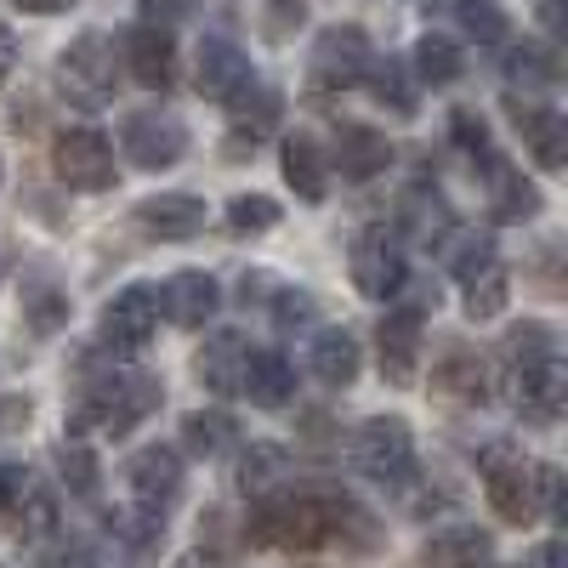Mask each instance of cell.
<instances>
[{
	"label": "cell",
	"mask_w": 568,
	"mask_h": 568,
	"mask_svg": "<svg viewBox=\"0 0 568 568\" xmlns=\"http://www.w3.org/2000/svg\"><path fill=\"white\" fill-rule=\"evenodd\" d=\"M284 182H291L296 200H307V205H324V194H329V165H324L318 142L307 131L284 136Z\"/></svg>",
	"instance_id": "26"
},
{
	"label": "cell",
	"mask_w": 568,
	"mask_h": 568,
	"mask_svg": "<svg viewBox=\"0 0 568 568\" xmlns=\"http://www.w3.org/2000/svg\"><path fill=\"white\" fill-rule=\"evenodd\" d=\"M500 375H524V369H546L557 358V329L540 324V318H524V324H511L506 336H500Z\"/></svg>",
	"instance_id": "25"
},
{
	"label": "cell",
	"mask_w": 568,
	"mask_h": 568,
	"mask_svg": "<svg viewBox=\"0 0 568 568\" xmlns=\"http://www.w3.org/2000/svg\"><path fill=\"white\" fill-rule=\"evenodd\" d=\"M233 114V136H227V154H256L262 142L273 136V125H278V114H284V98L267 85V80H256L240 103L227 109Z\"/></svg>",
	"instance_id": "21"
},
{
	"label": "cell",
	"mask_w": 568,
	"mask_h": 568,
	"mask_svg": "<svg viewBox=\"0 0 568 568\" xmlns=\"http://www.w3.org/2000/svg\"><path fill=\"white\" fill-rule=\"evenodd\" d=\"M284 471H291V455H284L278 444H267V438H256V444L240 449V471H233V478H240V489L251 500H262L284 484Z\"/></svg>",
	"instance_id": "29"
},
{
	"label": "cell",
	"mask_w": 568,
	"mask_h": 568,
	"mask_svg": "<svg viewBox=\"0 0 568 568\" xmlns=\"http://www.w3.org/2000/svg\"><path fill=\"white\" fill-rule=\"evenodd\" d=\"M489 562H495V540L484 529H444L420 551V568H489Z\"/></svg>",
	"instance_id": "27"
},
{
	"label": "cell",
	"mask_w": 568,
	"mask_h": 568,
	"mask_svg": "<svg viewBox=\"0 0 568 568\" xmlns=\"http://www.w3.org/2000/svg\"><path fill=\"white\" fill-rule=\"evenodd\" d=\"M318 318V302L307 291H273V324L278 329H307Z\"/></svg>",
	"instance_id": "44"
},
{
	"label": "cell",
	"mask_w": 568,
	"mask_h": 568,
	"mask_svg": "<svg viewBox=\"0 0 568 568\" xmlns=\"http://www.w3.org/2000/svg\"><path fill=\"white\" fill-rule=\"evenodd\" d=\"M540 23H546L551 34H562V29H568V12H562V0H540Z\"/></svg>",
	"instance_id": "50"
},
{
	"label": "cell",
	"mask_w": 568,
	"mask_h": 568,
	"mask_svg": "<svg viewBox=\"0 0 568 568\" xmlns=\"http://www.w3.org/2000/svg\"><path fill=\"white\" fill-rule=\"evenodd\" d=\"M52 165H58V182L74 187V194H109L114 187V149H109V136L103 131H91V125H69L58 131L52 142Z\"/></svg>",
	"instance_id": "6"
},
{
	"label": "cell",
	"mask_w": 568,
	"mask_h": 568,
	"mask_svg": "<svg viewBox=\"0 0 568 568\" xmlns=\"http://www.w3.org/2000/svg\"><path fill=\"white\" fill-rule=\"evenodd\" d=\"M131 216L160 245H182V240H200L205 233V200H194V194H154V200H142Z\"/></svg>",
	"instance_id": "15"
},
{
	"label": "cell",
	"mask_w": 568,
	"mask_h": 568,
	"mask_svg": "<svg viewBox=\"0 0 568 568\" xmlns=\"http://www.w3.org/2000/svg\"><path fill=\"white\" fill-rule=\"evenodd\" d=\"M125 484H131L136 506L165 511V506L182 495V449H171V444H149V449H136V455H131V466H125Z\"/></svg>",
	"instance_id": "14"
},
{
	"label": "cell",
	"mask_w": 568,
	"mask_h": 568,
	"mask_svg": "<svg viewBox=\"0 0 568 568\" xmlns=\"http://www.w3.org/2000/svg\"><path fill=\"white\" fill-rule=\"evenodd\" d=\"M165 7H171V12H182V7H194V0H165Z\"/></svg>",
	"instance_id": "51"
},
{
	"label": "cell",
	"mask_w": 568,
	"mask_h": 568,
	"mask_svg": "<svg viewBox=\"0 0 568 568\" xmlns=\"http://www.w3.org/2000/svg\"><path fill=\"white\" fill-rule=\"evenodd\" d=\"M58 91L85 109V114H98L114 103V91H120V52H114V40L103 29H85L63 45V58H58Z\"/></svg>",
	"instance_id": "3"
},
{
	"label": "cell",
	"mask_w": 568,
	"mask_h": 568,
	"mask_svg": "<svg viewBox=\"0 0 568 568\" xmlns=\"http://www.w3.org/2000/svg\"><path fill=\"white\" fill-rule=\"evenodd\" d=\"M358 364L364 358H358V336H353V329H318L313 347H307V369L318 375L329 393L353 387L358 382Z\"/></svg>",
	"instance_id": "24"
},
{
	"label": "cell",
	"mask_w": 568,
	"mask_h": 568,
	"mask_svg": "<svg viewBox=\"0 0 568 568\" xmlns=\"http://www.w3.org/2000/svg\"><path fill=\"white\" fill-rule=\"evenodd\" d=\"M7 517H12L18 540H45V535H58V495L45 489V484H29Z\"/></svg>",
	"instance_id": "34"
},
{
	"label": "cell",
	"mask_w": 568,
	"mask_h": 568,
	"mask_svg": "<svg viewBox=\"0 0 568 568\" xmlns=\"http://www.w3.org/2000/svg\"><path fill=\"white\" fill-rule=\"evenodd\" d=\"M489 262H500L495 245H489V233H460V240L449 245V273H455V284H466L471 273H484Z\"/></svg>",
	"instance_id": "43"
},
{
	"label": "cell",
	"mask_w": 568,
	"mask_h": 568,
	"mask_svg": "<svg viewBox=\"0 0 568 568\" xmlns=\"http://www.w3.org/2000/svg\"><path fill=\"white\" fill-rule=\"evenodd\" d=\"M375 63V45L358 23H329L318 40H313V58H307V74L318 91H347V85H364Z\"/></svg>",
	"instance_id": "7"
},
{
	"label": "cell",
	"mask_w": 568,
	"mask_h": 568,
	"mask_svg": "<svg viewBox=\"0 0 568 568\" xmlns=\"http://www.w3.org/2000/svg\"><path fill=\"white\" fill-rule=\"evenodd\" d=\"M120 142H125V160L136 171H171L187 154V125L176 114H160V109H136V114H125Z\"/></svg>",
	"instance_id": "9"
},
{
	"label": "cell",
	"mask_w": 568,
	"mask_h": 568,
	"mask_svg": "<svg viewBox=\"0 0 568 568\" xmlns=\"http://www.w3.org/2000/svg\"><path fill=\"white\" fill-rule=\"evenodd\" d=\"M165 398V382L149 369L136 375H114L109 387L80 393V404L69 409V433H103V438H125L136 420H149Z\"/></svg>",
	"instance_id": "2"
},
{
	"label": "cell",
	"mask_w": 568,
	"mask_h": 568,
	"mask_svg": "<svg viewBox=\"0 0 568 568\" xmlns=\"http://www.w3.org/2000/svg\"><path fill=\"white\" fill-rule=\"evenodd\" d=\"M69 7H74V0H18V12H29V18H58Z\"/></svg>",
	"instance_id": "48"
},
{
	"label": "cell",
	"mask_w": 568,
	"mask_h": 568,
	"mask_svg": "<svg viewBox=\"0 0 568 568\" xmlns=\"http://www.w3.org/2000/svg\"><path fill=\"white\" fill-rule=\"evenodd\" d=\"M420 7H426V12H438V7H444V0H420Z\"/></svg>",
	"instance_id": "52"
},
{
	"label": "cell",
	"mask_w": 568,
	"mask_h": 568,
	"mask_svg": "<svg viewBox=\"0 0 568 568\" xmlns=\"http://www.w3.org/2000/svg\"><path fill=\"white\" fill-rule=\"evenodd\" d=\"M364 85H369V98L382 103L387 114H398V120H409L420 109V85H415V74H409L404 58H375L369 74H364Z\"/></svg>",
	"instance_id": "28"
},
{
	"label": "cell",
	"mask_w": 568,
	"mask_h": 568,
	"mask_svg": "<svg viewBox=\"0 0 568 568\" xmlns=\"http://www.w3.org/2000/svg\"><path fill=\"white\" fill-rule=\"evenodd\" d=\"M262 74L251 69V58L240 52V40H227V34H205L200 40V58H194V85H200V98L205 103H222L233 109L245 98V91L256 85Z\"/></svg>",
	"instance_id": "8"
},
{
	"label": "cell",
	"mask_w": 568,
	"mask_h": 568,
	"mask_svg": "<svg viewBox=\"0 0 568 568\" xmlns=\"http://www.w3.org/2000/svg\"><path fill=\"white\" fill-rule=\"evenodd\" d=\"M353 466L382 489H409L415 484V433L404 415H369L353 433Z\"/></svg>",
	"instance_id": "4"
},
{
	"label": "cell",
	"mask_w": 568,
	"mask_h": 568,
	"mask_svg": "<svg viewBox=\"0 0 568 568\" xmlns=\"http://www.w3.org/2000/svg\"><path fill=\"white\" fill-rule=\"evenodd\" d=\"M278 200H267V194H233L227 200V233H240V240H262V233H273L278 227Z\"/></svg>",
	"instance_id": "39"
},
{
	"label": "cell",
	"mask_w": 568,
	"mask_h": 568,
	"mask_svg": "<svg viewBox=\"0 0 568 568\" xmlns=\"http://www.w3.org/2000/svg\"><path fill=\"white\" fill-rule=\"evenodd\" d=\"M12 69H18V34H12L7 23H0V91H7Z\"/></svg>",
	"instance_id": "47"
},
{
	"label": "cell",
	"mask_w": 568,
	"mask_h": 568,
	"mask_svg": "<svg viewBox=\"0 0 568 568\" xmlns=\"http://www.w3.org/2000/svg\"><path fill=\"white\" fill-rule=\"evenodd\" d=\"M460 45L449 34H420L415 45V85H455L460 80Z\"/></svg>",
	"instance_id": "33"
},
{
	"label": "cell",
	"mask_w": 568,
	"mask_h": 568,
	"mask_svg": "<svg viewBox=\"0 0 568 568\" xmlns=\"http://www.w3.org/2000/svg\"><path fill=\"white\" fill-rule=\"evenodd\" d=\"M535 568H568V546H562V540H546V546L535 551Z\"/></svg>",
	"instance_id": "49"
},
{
	"label": "cell",
	"mask_w": 568,
	"mask_h": 568,
	"mask_svg": "<svg viewBox=\"0 0 568 568\" xmlns=\"http://www.w3.org/2000/svg\"><path fill=\"white\" fill-rule=\"evenodd\" d=\"M404 227L415 233V240H444L449 233V205L438 194H409L404 200Z\"/></svg>",
	"instance_id": "42"
},
{
	"label": "cell",
	"mask_w": 568,
	"mask_h": 568,
	"mask_svg": "<svg viewBox=\"0 0 568 568\" xmlns=\"http://www.w3.org/2000/svg\"><path fill=\"white\" fill-rule=\"evenodd\" d=\"M262 29H267V40H291L302 29V0H267Z\"/></svg>",
	"instance_id": "45"
},
{
	"label": "cell",
	"mask_w": 568,
	"mask_h": 568,
	"mask_svg": "<svg viewBox=\"0 0 568 568\" xmlns=\"http://www.w3.org/2000/svg\"><path fill=\"white\" fill-rule=\"evenodd\" d=\"M45 568H98V551L85 540H63V546L45 551Z\"/></svg>",
	"instance_id": "46"
},
{
	"label": "cell",
	"mask_w": 568,
	"mask_h": 568,
	"mask_svg": "<svg viewBox=\"0 0 568 568\" xmlns=\"http://www.w3.org/2000/svg\"><path fill=\"white\" fill-rule=\"evenodd\" d=\"M557 52L551 45H535V40H524V45H511L506 52V80L511 85H529V91H546V85H557Z\"/></svg>",
	"instance_id": "36"
},
{
	"label": "cell",
	"mask_w": 568,
	"mask_h": 568,
	"mask_svg": "<svg viewBox=\"0 0 568 568\" xmlns=\"http://www.w3.org/2000/svg\"><path fill=\"white\" fill-rule=\"evenodd\" d=\"M240 393L256 409H284L296 398V364L284 353H273V347H251L245 353V375H240Z\"/></svg>",
	"instance_id": "20"
},
{
	"label": "cell",
	"mask_w": 568,
	"mask_h": 568,
	"mask_svg": "<svg viewBox=\"0 0 568 568\" xmlns=\"http://www.w3.org/2000/svg\"><path fill=\"white\" fill-rule=\"evenodd\" d=\"M23 318L34 336H58V329L69 324V296L58 291V284H34V291L23 296Z\"/></svg>",
	"instance_id": "41"
},
{
	"label": "cell",
	"mask_w": 568,
	"mask_h": 568,
	"mask_svg": "<svg viewBox=\"0 0 568 568\" xmlns=\"http://www.w3.org/2000/svg\"><path fill=\"white\" fill-rule=\"evenodd\" d=\"M484 489H489V506L500 511V524H535L540 517V466L524 460L506 438H495V449L484 455Z\"/></svg>",
	"instance_id": "5"
},
{
	"label": "cell",
	"mask_w": 568,
	"mask_h": 568,
	"mask_svg": "<svg viewBox=\"0 0 568 568\" xmlns=\"http://www.w3.org/2000/svg\"><path fill=\"white\" fill-rule=\"evenodd\" d=\"M420 329H426V313H415L409 302L387 307L382 324H375V347H382V375L393 387H409L420 375Z\"/></svg>",
	"instance_id": "13"
},
{
	"label": "cell",
	"mask_w": 568,
	"mask_h": 568,
	"mask_svg": "<svg viewBox=\"0 0 568 568\" xmlns=\"http://www.w3.org/2000/svg\"><path fill=\"white\" fill-rule=\"evenodd\" d=\"M353 284L369 302H393L409 284V262H404V251L387 227H369L353 240Z\"/></svg>",
	"instance_id": "10"
},
{
	"label": "cell",
	"mask_w": 568,
	"mask_h": 568,
	"mask_svg": "<svg viewBox=\"0 0 568 568\" xmlns=\"http://www.w3.org/2000/svg\"><path fill=\"white\" fill-rule=\"evenodd\" d=\"M245 540L273 551H318L329 546V495L318 489H273L251 500Z\"/></svg>",
	"instance_id": "1"
},
{
	"label": "cell",
	"mask_w": 568,
	"mask_h": 568,
	"mask_svg": "<svg viewBox=\"0 0 568 568\" xmlns=\"http://www.w3.org/2000/svg\"><path fill=\"white\" fill-rule=\"evenodd\" d=\"M506 114L517 120V136L529 142V154L540 171H562L568 165V120L557 109H540V103H524V98H511Z\"/></svg>",
	"instance_id": "18"
},
{
	"label": "cell",
	"mask_w": 568,
	"mask_h": 568,
	"mask_svg": "<svg viewBox=\"0 0 568 568\" xmlns=\"http://www.w3.org/2000/svg\"><path fill=\"white\" fill-rule=\"evenodd\" d=\"M460 296H466V313H471V318H500V307H506V296H511V278H506L500 262H489L484 273H471V278L460 284Z\"/></svg>",
	"instance_id": "38"
},
{
	"label": "cell",
	"mask_w": 568,
	"mask_h": 568,
	"mask_svg": "<svg viewBox=\"0 0 568 568\" xmlns=\"http://www.w3.org/2000/svg\"><path fill=\"white\" fill-rule=\"evenodd\" d=\"M227 444H240V420H233L227 409H194V415H182V449L187 455H222Z\"/></svg>",
	"instance_id": "30"
},
{
	"label": "cell",
	"mask_w": 568,
	"mask_h": 568,
	"mask_svg": "<svg viewBox=\"0 0 568 568\" xmlns=\"http://www.w3.org/2000/svg\"><path fill=\"white\" fill-rule=\"evenodd\" d=\"M114 540L125 546V557H160V540H165V511L154 506H125L109 517Z\"/></svg>",
	"instance_id": "31"
},
{
	"label": "cell",
	"mask_w": 568,
	"mask_h": 568,
	"mask_svg": "<svg viewBox=\"0 0 568 568\" xmlns=\"http://www.w3.org/2000/svg\"><path fill=\"white\" fill-rule=\"evenodd\" d=\"M160 329V302L149 284H131V291H120L109 307H103V347H114V358H131L154 342Z\"/></svg>",
	"instance_id": "12"
},
{
	"label": "cell",
	"mask_w": 568,
	"mask_h": 568,
	"mask_svg": "<svg viewBox=\"0 0 568 568\" xmlns=\"http://www.w3.org/2000/svg\"><path fill=\"white\" fill-rule=\"evenodd\" d=\"M120 69L136 80V85H149V91H165L176 85V34L165 23H131L125 40H120Z\"/></svg>",
	"instance_id": "11"
},
{
	"label": "cell",
	"mask_w": 568,
	"mask_h": 568,
	"mask_svg": "<svg viewBox=\"0 0 568 568\" xmlns=\"http://www.w3.org/2000/svg\"><path fill=\"white\" fill-rule=\"evenodd\" d=\"M387 165H393L387 131L358 125V120H342V125H336V171H342L347 182H369V176H382Z\"/></svg>",
	"instance_id": "19"
},
{
	"label": "cell",
	"mask_w": 568,
	"mask_h": 568,
	"mask_svg": "<svg viewBox=\"0 0 568 568\" xmlns=\"http://www.w3.org/2000/svg\"><path fill=\"white\" fill-rule=\"evenodd\" d=\"M194 375H200V387H205V393L233 398V393H240V375H245V336H233V329H216V336L200 347V358H194Z\"/></svg>",
	"instance_id": "23"
},
{
	"label": "cell",
	"mask_w": 568,
	"mask_h": 568,
	"mask_svg": "<svg viewBox=\"0 0 568 568\" xmlns=\"http://www.w3.org/2000/svg\"><path fill=\"white\" fill-rule=\"evenodd\" d=\"M455 18L478 45H506V34H511V18L495 7V0H455Z\"/></svg>",
	"instance_id": "40"
},
{
	"label": "cell",
	"mask_w": 568,
	"mask_h": 568,
	"mask_svg": "<svg viewBox=\"0 0 568 568\" xmlns=\"http://www.w3.org/2000/svg\"><path fill=\"white\" fill-rule=\"evenodd\" d=\"M52 460H58V478H63V489H69V495L91 500V495L103 489V466H98V455H91V444H80V438H63Z\"/></svg>",
	"instance_id": "35"
},
{
	"label": "cell",
	"mask_w": 568,
	"mask_h": 568,
	"mask_svg": "<svg viewBox=\"0 0 568 568\" xmlns=\"http://www.w3.org/2000/svg\"><path fill=\"white\" fill-rule=\"evenodd\" d=\"M329 540H342V551H382V524L347 495H329Z\"/></svg>",
	"instance_id": "32"
},
{
	"label": "cell",
	"mask_w": 568,
	"mask_h": 568,
	"mask_svg": "<svg viewBox=\"0 0 568 568\" xmlns=\"http://www.w3.org/2000/svg\"><path fill=\"white\" fill-rule=\"evenodd\" d=\"M433 387L444 393V398H455V404H489V393H495V375H489V364H484V353H471L466 342H449L444 353H438V364H433Z\"/></svg>",
	"instance_id": "16"
},
{
	"label": "cell",
	"mask_w": 568,
	"mask_h": 568,
	"mask_svg": "<svg viewBox=\"0 0 568 568\" xmlns=\"http://www.w3.org/2000/svg\"><path fill=\"white\" fill-rule=\"evenodd\" d=\"M489 216L495 222H506V227H524V222H535L540 216V187L524 176V171H517V165H506V160H495L489 171Z\"/></svg>",
	"instance_id": "22"
},
{
	"label": "cell",
	"mask_w": 568,
	"mask_h": 568,
	"mask_svg": "<svg viewBox=\"0 0 568 568\" xmlns=\"http://www.w3.org/2000/svg\"><path fill=\"white\" fill-rule=\"evenodd\" d=\"M154 302L176 329H205L222 307V284L211 273H176V278H165V291H154Z\"/></svg>",
	"instance_id": "17"
},
{
	"label": "cell",
	"mask_w": 568,
	"mask_h": 568,
	"mask_svg": "<svg viewBox=\"0 0 568 568\" xmlns=\"http://www.w3.org/2000/svg\"><path fill=\"white\" fill-rule=\"evenodd\" d=\"M449 142H455L471 165H484V171L500 160V154H495V131H489V120H484L478 109H455V114H449Z\"/></svg>",
	"instance_id": "37"
}]
</instances>
